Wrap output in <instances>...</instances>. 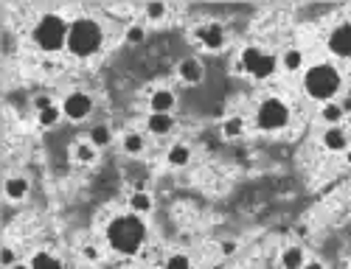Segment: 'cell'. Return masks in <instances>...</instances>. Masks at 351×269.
<instances>
[{
	"label": "cell",
	"instance_id": "1",
	"mask_svg": "<svg viewBox=\"0 0 351 269\" xmlns=\"http://www.w3.org/2000/svg\"><path fill=\"white\" fill-rule=\"evenodd\" d=\"M149 238V225L138 214H115L104 225V244L110 253L121 258H135Z\"/></svg>",
	"mask_w": 351,
	"mask_h": 269
},
{
	"label": "cell",
	"instance_id": "2",
	"mask_svg": "<svg viewBox=\"0 0 351 269\" xmlns=\"http://www.w3.org/2000/svg\"><path fill=\"white\" fill-rule=\"evenodd\" d=\"M343 84H346V73L335 62H312L301 73L304 96L317 107L326 101H337L343 96Z\"/></svg>",
	"mask_w": 351,
	"mask_h": 269
},
{
	"label": "cell",
	"instance_id": "3",
	"mask_svg": "<svg viewBox=\"0 0 351 269\" xmlns=\"http://www.w3.org/2000/svg\"><path fill=\"white\" fill-rule=\"evenodd\" d=\"M68 34H71V20L60 12H43L32 25V42L45 56L68 51Z\"/></svg>",
	"mask_w": 351,
	"mask_h": 269
},
{
	"label": "cell",
	"instance_id": "4",
	"mask_svg": "<svg viewBox=\"0 0 351 269\" xmlns=\"http://www.w3.org/2000/svg\"><path fill=\"white\" fill-rule=\"evenodd\" d=\"M107 42V31H104V23L99 17L90 14H82L71 20V34H68V53L73 59H90L96 53H101Z\"/></svg>",
	"mask_w": 351,
	"mask_h": 269
},
{
	"label": "cell",
	"instance_id": "5",
	"mask_svg": "<svg viewBox=\"0 0 351 269\" xmlns=\"http://www.w3.org/2000/svg\"><path fill=\"white\" fill-rule=\"evenodd\" d=\"M253 124L258 132H267V135H278L292 124V107L287 104V99L281 96H265L258 99L256 110H253Z\"/></svg>",
	"mask_w": 351,
	"mask_h": 269
},
{
	"label": "cell",
	"instance_id": "6",
	"mask_svg": "<svg viewBox=\"0 0 351 269\" xmlns=\"http://www.w3.org/2000/svg\"><path fill=\"white\" fill-rule=\"evenodd\" d=\"M237 59H239V65H242V76H250L253 81H270L281 71L278 53L265 51L261 45H245Z\"/></svg>",
	"mask_w": 351,
	"mask_h": 269
},
{
	"label": "cell",
	"instance_id": "7",
	"mask_svg": "<svg viewBox=\"0 0 351 269\" xmlns=\"http://www.w3.org/2000/svg\"><path fill=\"white\" fill-rule=\"evenodd\" d=\"M326 51L337 62H351V20H340L326 34Z\"/></svg>",
	"mask_w": 351,
	"mask_h": 269
},
{
	"label": "cell",
	"instance_id": "8",
	"mask_svg": "<svg viewBox=\"0 0 351 269\" xmlns=\"http://www.w3.org/2000/svg\"><path fill=\"white\" fill-rule=\"evenodd\" d=\"M62 112H65V118L68 121H73V124H82V121H87V118L93 115V110H96V101H93V96L87 93V90H71V93L62 99Z\"/></svg>",
	"mask_w": 351,
	"mask_h": 269
},
{
	"label": "cell",
	"instance_id": "9",
	"mask_svg": "<svg viewBox=\"0 0 351 269\" xmlns=\"http://www.w3.org/2000/svg\"><path fill=\"white\" fill-rule=\"evenodd\" d=\"M194 40H197L202 48H206V51L219 53V51H225V45H228V28H225L219 20L199 23V25L194 28Z\"/></svg>",
	"mask_w": 351,
	"mask_h": 269
},
{
	"label": "cell",
	"instance_id": "10",
	"mask_svg": "<svg viewBox=\"0 0 351 269\" xmlns=\"http://www.w3.org/2000/svg\"><path fill=\"white\" fill-rule=\"evenodd\" d=\"M146 107H149V112H166L171 115L174 110H178V93H174L171 87H152L149 96H146Z\"/></svg>",
	"mask_w": 351,
	"mask_h": 269
},
{
	"label": "cell",
	"instance_id": "11",
	"mask_svg": "<svg viewBox=\"0 0 351 269\" xmlns=\"http://www.w3.org/2000/svg\"><path fill=\"white\" fill-rule=\"evenodd\" d=\"M278 65H281V73H287V76L304 73L306 71V51L301 45H287L278 53Z\"/></svg>",
	"mask_w": 351,
	"mask_h": 269
},
{
	"label": "cell",
	"instance_id": "12",
	"mask_svg": "<svg viewBox=\"0 0 351 269\" xmlns=\"http://www.w3.org/2000/svg\"><path fill=\"white\" fill-rule=\"evenodd\" d=\"M320 146L332 155H343L346 149H351V132L346 127H326L320 132Z\"/></svg>",
	"mask_w": 351,
	"mask_h": 269
},
{
	"label": "cell",
	"instance_id": "13",
	"mask_svg": "<svg viewBox=\"0 0 351 269\" xmlns=\"http://www.w3.org/2000/svg\"><path fill=\"white\" fill-rule=\"evenodd\" d=\"M174 129H178V121H174V115L166 112H149L143 121V132L149 138H169Z\"/></svg>",
	"mask_w": 351,
	"mask_h": 269
},
{
	"label": "cell",
	"instance_id": "14",
	"mask_svg": "<svg viewBox=\"0 0 351 269\" xmlns=\"http://www.w3.org/2000/svg\"><path fill=\"white\" fill-rule=\"evenodd\" d=\"M28 194H32V179H28L25 174H9L3 179V196H6V202H12V205L25 202Z\"/></svg>",
	"mask_w": 351,
	"mask_h": 269
},
{
	"label": "cell",
	"instance_id": "15",
	"mask_svg": "<svg viewBox=\"0 0 351 269\" xmlns=\"http://www.w3.org/2000/svg\"><path fill=\"white\" fill-rule=\"evenodd\" d=\"M178 79L183 84H189V87L202 84V79H206V65H202L197 56H186V59L178 62Z\"/></svg>",
	"mask_w": 351,
	"mask_h": 269
},
{
	"label": "cell",
	"instance_id": "16",
	"mask_svg": "<svg viewBox=\"0 0 351 269\" xmlns=\"http://www.w3.org/2000/svg\"><path fill=\"white\" fill-rule=\"evenodd\" d=\"M119 140H121V152L127 157H143L146 149H149V138H146V132H141V129H127Z\"/></svg>",
	"mask_w": 351,
	"mask_h": 269
},
{
	"label": "cell",
	"instance_id": "17",
	"mask_svg": "<svg viewBox=\"0 0 351 269\" xmlns=\"http://www.w3.org/2000/svg\"><path fill=\"white\" fill-rule=\"evenodd\" d=\"M194 160V149L191 143L186 140H174L169 149H166V166L169 168H189Z\"/></svg>",
	"mask_w": 351,
	"mask_h": 269
},
{
	"label": "cell",
	"instance_id": "18",
	"mask_svg": "<svg viewBox=\"0 0 351 269\" xmlns=\"http://www.w3.org/2000/svg\"><path fill=\"white\" fill-rule=\"evenodd\" d=\"M309 261L304 244L292 242V244H284L281 253H278V269H304V264Z\"/></svg>",
	"mask_w": 351,
	"mask_h": 269
},
{
	"label": "cell",
	"instance_id": "19",
	"mask_svg": "<svg viewBox=\"0 0 351 269\" xmlns=\"http://www.w3.org/2000/svg\"><path fill=\"white\" fill-rule=\"evenodd\" d=\"M127 211L130 214H138V216H149L155 211V199L149 191H143V188H135L130 196H127Z\"/></svg>",
	"mask_w": 351,
	"mask_h": 269
},
{
	"label": "cell",
	"instance_id": "20",
	"mask_svg": "<svg viewBox=\"0 0 351 269\" xmlns=\"http://www.w3.org/2000/svg\"><path fill=\"white\" fill-rule=\"evenodd\" d=\"M317 121L324 124V127H343L346 112H343L340 101H326V104H320V107H317Z\"/></svg>",
	"mask_w": 351,
	"mask_h": 269
},
{
	"label": "cell",
	"instance_id": "21",
	"mask_svg": "<svg viewBox=\"0 0 351 269\" xmlns=\"http://www.w3.org/2000/svg\"><path fill=\"white\" fill-rule=\"evenodd\" d=\"M71 157H73V163H79V166H93V163L99 160V149L84 138V140H76V143L71 146Z\"/></svg>",
	"mask_w": 351,
	"mask_h": 269
},
{
	"label": "cell",
	"instance_id": "22",
	"mask_svg": "<svg viewBox=\"0 0 351 269\" xmlns=\"http://www.w3.org/2000/svg\"><path fill=\"white\" fill-rule=\"evenodd\" d=\"M28 264H32V269H65L62 258L51 250H37L32 258H28Z\"/></svg>",
	"mask_w": 351,
	"mask_h": 269
},
{
	"label": "cell",
	"instance_id": "23",
	"mask_svg": "<svg viewBox=\"0 0 351 269\" xmlns=\"http://www.w3.org/2000/svg\"><path fill=\"white\" fill-rule=\"evenodd\" d=\"M247 132V121H245V115H228L225 121H222V138L228 140H237Z\"/></svg>",
	"mask_w": 351,
	"mask_h": 269
},
{
	"label": "cell",
	"instance_id": "24",
	"mask_svg": "<svg viewBox=\"0 0 351 269\" xmlns=\"http://www.w3.org/2000/svg\"><path fill=\"white\" fill-rule=\"evenodd\" d=\"M112 138H115V135H112V127H110V124H93L90 132H87V140H90V143L99 149V152L112 143Z\"/></svg>",
	"mask_w": 351,
	"mask_h": 269
},
{
	"label": "cell",
	"instance_id": "25",
	"mask_svg": "<svg viewBox=\"0 0 351 269\" xmlns=\"http://www.w3.org/2000/svg\"><path fill=\"white\" fill-rule=\"evenodd\" d=\"M169 14H171L169 3H146V6H143V23H149V25H160V23H166Z\"/></svg>",
	"mask_w": 351,
	"mask_h": 269
},
{
	"label": "cell",
	"instance_id": "26",
	"mask_svg": "<svg viewBox=\"0 0 351 269\" xmlns=\"http://www.w3.org/2000/svg\"><path fill=\"white\" fill-rule=\"evenodd\" d=\"M62 118H65L62 107H60V104H53V107L37 112V124H40L43 129H53V127H60V124H62Z\"/></svg>",
	"mask_w": 351,
	"mask_h": 269
},
{
	"label": "cell",
	"instance_id": "27",
	"mask_svg": "<svg viewBox=\"0 0 351 269\" xmlns=\"http://www.w3.org/2000/svg\"><path fill=\"white\" fill-rule=\"evenodd\" d=\"M160 269H194V258L186 253V250H174L163 258V266Z\"/></svg>",
	"mask_w": 351,
	"mask_h": 269
},
{
	"label": "cell",
	"instance_id": "28",
	"mask_svg": "<svg viewBox=\"0 0 351 269\" xmlns=\"http://www.w3.org/2000/svg\"><path fill=\"white\" fill-rule=\"evenodd\" d=\"M124 42L127 45H143L146 42V25L143 23H130L124 28Z\"/></svg>",
	"mask_w": 351,
	"mask_h": 269
},
{
	"label": "cell",
	"instance_id": "29",
	"mask_svg": "<svg viewBox=\"0 0 351 269\" xmlns=\"http://www.w3.org/2000/svg\"><path fill=\"white\" fill-rule=\"evenodd\" d=\"M82 258L87 261V264H99L101 258H104V250L99 247V244H82Z\"/></svg>",
	"mask_w": 351,
	"mask_h": 269
},
{
	"label": "cell",
	"instance_id": "30",
	"mask_svg": "<svg viewBox=\"0 0 351 269\" xmlns=\"http://www.w3.org/2000/svg\"><path fill=\"white\" fill-rule=\"evenodd\" d=\"M239 242H237V238H222V242H219V255L222 258H233V255H237L239 253Z\"/></svg>",
	"mask_w": 351,
	"mask_h": 269
},
{
	"label": "cell",
	"instance_id": "31",
	"mask_svg": "<svg viewBox=\"0 0 351 269\" xmlns=\"http://www.w3.org/2000/svg\"><path fill=\"white\" fill-rule=\"evenodd\" d=\"M20 258H17V250L12 247V244H3L0 247V264H3V269H9V266H14Z\"/></svg>",
	"mask_w": 351,
	"mask_h": 269
},
{
	"label": "cell",
	"instance_id": "32",
	"mask_svg": "<svg viewBox=\"0 0 351 269\" xmlns=\"http://www.w3.org/2000/svg\"><path fill=\"white\" fill-rule=\"evenodd\" d=\"M56 101H53V96L51 93H37L34 99H32V107H34V112H43V110H48V107H53Z\"/></svg>",
	"mask_w": 351,
	"mask_h": 269
},
{
	"label": "cell",
	"instance_id": "33",
	"mask_svg": "<svg viewBox=\"0 0 351 269\" xmlns=\"http://www.w3.org/2000/svg\"><path fill=\"white\" fill-rule=\"evenodd\" d=\"M337 101H340V107H343V112H346V115H351V93H343V96H340Z\"/></svg>",
	"mask_w": 351,
	"mask_h": 269
},
{
	"label": "cell",
	"instance_id": "34",
	"mask_svg": "<svg viewBox=\"0 0 351 269\" xmlns=\"http://www.w3.org/2000/svg\"><path fill=\"white\" fill-rule=\"evenodd\" d=\"M304 269H326V264H324V261H317V258H309V261L304 264Z\"/></svg>",
	"mask_w": 351,
	"mask_h": 269
},
{
	"label": "cell",
	"instance_id": "35",
	"mask_svg": "<svg viewBox=\"0 0 351 269\" xmlns=\"http://www.w3.org/2000/svg\"><path fill=\"white\" fill-rule=\"evenodd\" d=\"M295 235H298V238H306V235H309V227H306V225H298V227H295Z\"/></svg>",
	"mask_w": 351,
	"mask_h": 269
},
{
	"label": "cell",
	"instance_id": "36",
	"mask_svg": "<svg viewBox=\"0 0 351 269\" xmlns=\"http://www.w3.org/2000/svg\"><path fill=\"white\" fill-rule=\"evenodd\" d=\"M9 269H32V264H28V261H17V264L9 266Z\"/></svg>",
	"mask_w": 351,
	"mask_h": 269
},
{
	"label": "cell",
	"instance_id": "37",
	"mask_svg": "<svg viewBox=\"0 0 351 269\" xmlns=\"http://www.w3.org/2000/svg\"><path fill=\"white\" fill-rule=\"evenodd\" d=\"M343 160H346V166H351V149H346V152H343Z\"/></svg>",
	"mask_w": 351,
	"mask_h": 269
},
{
	"label": "cell",
	"instance_id": "38",
	"mask_svg": "<svg viewBox=\"0 0 351 269\" xmlns=\"http://www.w3.org/2000/svg\"><path fill=\"white\" fill-rule=\"evenodd\" d=\"M343 73H346V79H351V62H346V71Z\"/></svg>",
	"mask_w": 351,
	"mask_h": 269
},
{
	"label": "cell",
	"instance_id": "39",
	"mask_svg": "<svg viewBox=\"0 0 351 269\" xmlns=\"http://www.w3.org/2000/svg\"><path fill=\"white\" fill-rule=\"evenodd\" d=\"M208 269H228V266H225V264H211Z\"/></svg>",
	"mask_w": 351,
	"mask_h": 269
},
{
	"label": "cell",
	"instance_id": "40",
	"mask_svg": "<svg viewBox=\"0 0 351 269\" xmlns=\"http://www.w3.org/2000/svg\"><path fill=\"white\" fill-rule=\"evenodd\" d=\"M348 269H351V266H348Z\"/></svg>",
	"mask_w": 351,
	"mask_h": 269
}]
</instances>
